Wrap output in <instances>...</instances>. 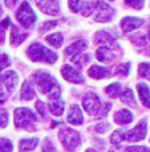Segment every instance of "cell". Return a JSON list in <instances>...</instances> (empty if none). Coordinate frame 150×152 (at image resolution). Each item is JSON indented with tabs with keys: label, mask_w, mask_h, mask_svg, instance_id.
Returning <instances> with one entry per match:
<instances>
[{
	"label": "cell",
	"mask_w": 150,
	"mask_h": 152,
	"mask_svg": "<svg viewBox=\"0 0 150 152\" xmlns=\"http://www.w3.org/2000/svg\"><path fill=\"white\" fill-rule=\"evenodd\" d=\"M33 81L43 95L47 94L49 96V100L60 97V86L57 80L47 71H37L33 75Z\"/></svg>",
	"instance_id": "6da1fadb"
},
{
	"label": "cell",
	"mask_w": 150,
	"mask_h": 152,
	"mask_svg": "<svg viewBox=\"0 0 150 152\" xmlns=\"http://www.w3.org/2000/svg\"><path fill=\"white\" fill-rule=\"evenodd\" d=\"M27 55L32 61H45L48 64H53L57 60V53L45 48L40 43H33L28 47Z\"/></svg>",
	"instance_id": "7a4b0ae2"
},
{
	"label": "cell",
	"mask_w": 150,
	"mask_h": 152,
	"mask_svg": "<svg viewBox=\"0 0 150 152\" xmlns=\"http://www.w3.org/2000/svg\"><path fill=\"white\" fill-rule=\"evenodd\" d=\"M37 120L36 115L29 108H16L15 110V124L17 128H24L27 131H35L33 123Z\"/></svg>",
	"instance_id": "3957f363"
},
{
	"label": "cell",
	"mask_w": 150,
	"mask_h": 152,
	"mask_svg": "<svg viewBox=\"0 0 150 152\" xmlns=\"http://www.w3.org/2000/svg\"><path fill=\"white\" fill-rule=\"evenodd\" d=\"M58 137H60V142L63 143L64 148L68 152L76 151L81 144L80 135L72 128H61L58 132Z\"/></svg>",
	"instance_id": "277c9868"
},
{
	"label": "cell",
	"mask_w": 150,
	"mask_h": 152,
	"mask_svg": "<svg viewBox=\"0 0 150 152\" xmlns=\"http://www.w3.org/2000/svg\"><path fill=\"white\" fill-rule=\"evenodd\" d=\"M16 19L17 21L24 27V28L29 29L33 27L35 21H36V13L32 11L31 5H29L28 1H23L20 4V8L16 12Z\"/></svg>",
	"instance_id": "5b68a950"
},
{
	"label": "cell",
	"mask_w": 150,
	"mask_h": 152,
	"mask_svg": "<svg viewBox=\"0 0 150 152\" xmlns=\"http://www.w3.org/2000/svg\"><path fill=\"white\" fill-rule=\"evenodd\" d=\"M146 132H148V123H146V120H141L133 129L125 132V139L132 143L140 142V140L145 139Z\"/></svg>",
	"instance_id": "8992f818"
},
{
	"label": "cell",
	"mask_w": 150,
	"mask_h": 152,
	"mask_svg": "<svg viewBox=\"0 0 150 152\" xmlns=\"http://www.w3.org/2000/svg\"><path fill=\"white\" fill-rule=\"evenodd\" d=\"M114 10L105 1H98L96 7V21L98 23H106L110 21L114 16Z\"/></svg>",
	"instance_id": "52a82bcc"
},
{
	"label": "cell",
	"mask_w": 150,
	"mask_h": 152,
	"mask_svg": "<svg viewBox=\"0 0 150 152\" xmlns=\"http://www.w3.org/2000/svg\"><path fill=\"white\" fill-rule=\"evenodd\" d=\"M82 107H84V110L87 111L88 113H90V115L97 113L101 108V103H100L98 96L96 94H93V92H88V94L82 97Z\"/></svg>",
	"instance_id": "ba28073f"
},
{
	"label": "cell",
	"mask_w": 150,
	"mask_h": 152,
	"mask_svg": "<svg viewBox=\"0 0 150 152\" xmlns=\"http://www.w3.org/2000/svg\"><path fill=\"white\" fill-rule=\"evenodd\" d=\"M61 75H63V77L65 79V80H68L69 83H76V84L85 83L84 75L80 71H77L76 68H73L72 66H68V64H65V66L61 68Z\"/></svg>",
	"instance_id": "9c48e42d"
},
{
	"label": "cell",
	"mask_w": 150,
	"mask_h": 152,
	"mask_svg": "<svg viewBox=\"0 0 150 152\" xmlns=\"http://www.w3.org/2000/svg\"><path fill=\"white\" fill-rule=\"evenodd\" d=\"M36 5L47 15L56 16L60 13V1L58 0H36Z\"/></svg>",
	"instance_id": "30bf717a"
},
{
	"label": "cell",
	"mask_w": 150,
	"mask_h": 152,
	"mask_svg": "<svg viewBox=\"0 0 150 152\" xmlns=\"http://www.w3.org/2000/svg\"><path fill=\"white\" fill-rule=\"evenodd\" d=\"M1 83L7 92H13L19 84V76L15 71H7L1 75Z\"/></svg>",
	"instance_id": "8fae6325"
},
{
	"label": "cell",
	"mask_w": 150,
	"mask_h": 152,
	"mask_svg": "<svg viewBox=\"0 0 150 152\" xmlns=\"http://www.w3.org/2000/svg\"><path fill=\"white\" fill-rule=\"evenodd\" d=\"M144 24V20L140 18H134V16H128V18H124L121 21V28L124 32H130L134 31V29L140 28Z\"/></svg>",
	"instance_id": "7c38bea8"
},
{
	"label": "cell",
	"mask_w": 150,
	"mask_h": 152,
	"mask_svg": "<svg viewBox=\"0 0 150 152\" xmlns=\"http://www.w3.org/2000/svg\"><path fill=\"white\" fill-rule=\"evenodd\" d=\"M66 120L71 124H74V126H80V124L84 123V118H82L81 110L77 104H73L68 111V116H66Z\"/></svg>",
	"instance_id": "4fadbf2b"
},
{
	"label": "cell",
	"mask_w": 150,
	"mask_h": 152,
	"mask_svg": "<svg viewBox=\"0 0 150 152\" xmlns=\"http://www.w3.org/2000/svg\"><path fill=\"white\" fill-rule=\"evenodd\" d=\"M27 37H28V35H27L25 32H21L17 27L11 24V45H12V47L20 45Z\"/></svg>",
	"instance_id": "5bb4252c"
},
{
	"label": "cell",
	"mask_w": 150,
	"mask_h": 152,
	"mask_svg": "<svg viewBox=\"0 0 150 152\" xmlns=\"http://www.w3.org/2000/svg\"><path fill=\"white\" fill-rule=\"evenodd\" d=\"M88 75L93 79H105V77L112 76L110 71H109L108 68H104V67L97 66V64L92 66L89 69H88Z\"/></svg>",
	"instance_id": "9a60e30c"
},
{
	"label": "cell",
	"mask_w": 150,
	"mask_h": 152,
	"mask_svg": "<svg viewBox=\"0 0 150 152\" xmlns=\"http://www.w3.org/2000/svg\"><path fill=\"white\" fill-rule=\"evenodd\" d=\"M114 121L117 124H121V126L129 124L133 121V113L129 110H118L114 115Z\"/></svg>",
	"instance_id": "2e32d148"
},
{
	"label": "cell",
	"mask_w": 150,
	"mask_h": 152,
	"mask_svg": "<svg viewBox=\"0 0 150 152\" xmlns=\"http://www.w3.org/2000/svg\"><path fill=\"white\" fill-rule=\"evenodd\" d=\"M137 91L140 94V99L146 108H150V88L145 83L137 84Z\"/></svg>",
	"instance_id": "e0dca14e"
},
{
	"label": "cell",
	"mask_w": 150,
	"mask_h": 152,
	"mask_svg": "<svg viewBox=\"0 0 150 152\" xmlns=\"http://www.w3.org/2000/svg\"><path fill=\"white\" fill-rule=\"evenodd\" d=\"M87 47H88V42H85V40H77V42L72 43V44L66 48L65 53L69 55V56L71 55H79V53H81Z\"/></svg>",
	"instance_id": "ac0fdd59"
},
{
	"label": "cell",
	"mask_w": 150,
	"mask_h": 152,
	"mask_svg": "<svg viewBox=\"0 0 150 152\" xmlns=\"http://www.w3.org/2000/svg\"><path fill=\"white\" fill-rule=\"evenodd\" d=\"M94 39H96V40H94L96 44L106 45V47H108V45L110 47V45L114 44V39L108 34V32H105V31L97 32V34H96V36H94Z\"/></svg>",
	"instance_id": "d6986e66"
},
{
	"label": "cell",
	"mask_w": 150,
	"mask_h": 152,
	"mask_svg": "<svg viewBox=\"0 0 150 152\" xmlns=\"http://www.w3.org/2000/svg\"><path fill=\"white\" fill-rule=\"evenodd\" d=\"M64 108H65V105H64V102L61 100V97L49 100V110L55 116H61L63 115Z\"/></svg>",
	"instance_id": "ffe728a7"
},
{
	"label": "cell",
	"mask_w": 150,
	"mask_h": 152,
	"mask_svg": "<svg viewBox=\"0 0 150 152\" xmlns=\"http://www.w3.org/2000/svg\"><path fill=\"white\" fill-rule=\"evenodd\" d=\"M96 56H97V59L100 61H102V63H110V61L114 60V53L112 52L109 48H105V47L97 50Z\"/></svg>",
	"instance_id": "44dd1931"
},
{
	"label": "cell",
	"mask_w": 150,
	"mask_h": 152,
	"mask_svg": "<svg viewBox=\"0 0 150 152\" xmlns=\"http://www.w3.org/2000/svg\"><path fill=\"white\" fill-rule=\"evenodd\" d=\"M35 96H36V94H35V89H33V87L31 86V83H28V81H24L23 87H21V95H20V97L23 100H32Z\"/></svg>",
	"instance_id": "7402d4cb"
},
{
	"label": "cell",
	"mask_w": 150,
	"mask_h": 152,
	"mask_svg": "<svg viewBox=\"0 0 150 152\" xmlns=\"http://www.w3.org/2000/svg\"><path fill=\"white\" fill-rule=\"evenodd\" d=\"M120 97H121V102L124 103V104L132 105V107H134V105H136L134 94H133V91H132L130 88H125V89H124V92H122V94L120 95Z\"/></svg>",
	"instance_id": "603a6c76"
},
{
	"label": "cell",
	"mask_w": 150,
	"mask_h": 152,
	"mask_svg": "<svg viewBox=\"0 0 150 152\" xmlns=\"http://www.w3.org/2000/svg\"><path fill=\"white\" fill-rule=\"evenodd\" d=\"M45 40H47L48 44H50L52 47L55 48H60L61 45H63V42H64V37L61 34H50L48 35L47 37H45Z\"/></svg>",
	"instance_id": "cb8c5ba5"
},
{
	"label": "cell",
	"mask_w": 150,
	"mask_h": 152,
	"mask_svg": "<svg viewBox=\"0 0 150 152\" xmlns=\"http://www.w3.org/2000/svg\"><path fill=\"white\" fill-rule=\"evenodd\" d=\"M39 139H23L20 142V151H33L36 148Z\"/></svg>",
	"instance_id": "d4e9b609"
},
{
	"label": "cell",
	"mask_w": 150,
	"mask_h": 152,
	"mask_svg": "<svg viewBox=\"0 0 150 152\" xmlns=\"http://www.w3.org/2000/svg\"><path fill=\"white\" fill-rule=\"evenodd\" d=\"M96 7H97V3H96V1H88V3H82V5H81V10H80V12H81L84 16H89V15H92V12L96 10Z\"/></svg>",
	"instance_id": "484cf974"
},
{
	"label": "cell",
	"mask_w": 150,
	"mask_h": 152,
	"mask_svg": "<svg viewBox=\"0 0 150 152\" xmlns=\"http://www.w3.org/2000/svg\"><path fill=\"white\" fill-rule=\"evenodd\" d=\"M105 92L109 95L110 97H118L120 92H121V84L120 83H113L110 86H108L105 88Z\"/></svg>",
	"instance_id": "4316f807"
},
{
	"label": "cell",
	"mask_w": 150,
	"mask_h": 152,
	"mask_svg": "<svg viewBox=\"0 0 150 152\" xmlns=\"http://www.w3.org/2000/svg\"><path fill=\"white\" fill-rule=\"evenodd\" d=\"M124 139H125V131L124 129H117V131H114L110 136V142L113 143V144H120Z\"/></svg>",
	"instance_id": "83f0119b"
},
{
	"label": "cell",
	"mask_w": 150,
	"mask_h": 152,
	"mask_svg": "<svg viewBox=\"0 0 150 152\" xmlns=\"http://www.w3.org/2000/svg\"><path fill=\"white\" fill-rule=\"evenodd\" d=\"M13 151V144L9 139L7 137H1L0 139V152H12Z\"/></svg>",
	"instance_id": "f1b7e54d"
},
{
	"label": "cell",
	"mask_w": 150,
	"mask_h": 152,
	"mask_svg": "<svg viewBox=\"0 0 150 152\" xmlns=\"http://www.w3.org/2000/svg\"><path fill=\"white\" fill-rule=\"evenodd\" d=\"M89 55H85V53H79V55H76L73 58V61L77 64L79 67H84L85 63H88L89 61Z\"/></svg>",
	"instance_id": "f546056e"
},
{
	"label": "cell",
	"mask_w": 150,
	"mask_h": 152,
	"mask_svg": "<svg viewBox=\"0 0 150 152\" xmlns=\"http://www.w3.org/2000/svg\"><path fill=\"white\" fill-rule=\"evenodd\" d=\"M130 71V63H124V64H120L118 67L116 68V75L120 76H128Z\"/></svg>",
	"instance_id": "4dcf8cb0"
},
{
	"label": "cell",
	"mask_w": 150,
	"mask_h": 152,
	"mask_svg": "<svg viewBox=\"0 0 150 152\" xmlns=\"http://www.w3.org/2000/svg\"><path fill=\"white\" fill-rule=\"evenodd\" d=\"M8 26H11V20L9 18H5L4 20H3V23L0 24V43H4L5 40V28H7Z\"/></svg>",
	"instance_id": "1f68e13d"
},
{
	"label": "cell",
	"mask_w": 150,
	"mask_h": 152,
	"mask_svg": "<svg viewBox=\"0 0 150 152\" xmlns=\"http://www.w3.org/2000/svg\"><path fill=\"white\" fill-rule=\"evenodd\" d=\"M138 72H140L141 76H144V77H146V79L150 80V64L149 63L140 64V67H138Z\"/></svg>",
	"instance_id": "d6a6232c"
},
{
	"label": "cell",
	"mask_w": 150,
	"mask_h": 152,
	"mask_svg": "<svg viewBox=\"0 0 150 152\" xmlns=\"http://www.w3.org/2000/svg\"><path fill=\"white\" fill-rule=\"evenodd\" d=\"M43 152H56L55 145H53L52 140L49 137H45L44 143H43Z\"/></svg>",
	"instance_id": "836d02e7"
},
{
	"label": "cell",
	"mask_w": 150,
	"mask_h": 152,
	"mask_svg": "<svg viewBox=\"0 0 150 152\" xmlns=\"http://www.w3.org/2000/svg\"><path fill=\"white\" fill-rule=\"evenodd\" d=\"M125 3L134 10H142L145 0H125Z\"/></svg>",
	"instance_id": "e575fe53"
},
{
	"label": "cell",
	"mask_w": 150,
	"mask_h": 152,
	"mask_svg": "<svg viewBox=\"0 0 150 152\" xmlns=\"http://www.w3.org/2000/svg\"><path fill=\"white\" fill-rule=\"evenodd\" d=\"M81 5H82L81 0H69V8H71L72 12H80Z\"/></svg>",
	"instance_id": "d590c367"
},
{
	"label": "cell",
	"mask_w": 150,
	"mask_h": 152,
	"mask_svg": "<svg viewBox=\"0 0 150 152\" xmlns=\"http://www.w3.org/2000/svg\"><path fill=\"white\" fill-rule=\"evenodd\" d=\"M8 124V113L5 110H0V128H5Z\"/></svg>",
	"instance_id": "8d00e7d4"
},
{
	"label": "cell",
	"mask_w": 150,
	"mask_h": 152,
	"mask_svg": "<svg viewBox=\"0 0 150 152\" xmlns=\"http://www.w3.org/2000/svg\"><path fill=\"white\" fill-rule=\"evenodd\" d=\"M56 24H57V21H56V20L45 21V23H43L41 26H40V31H41V32H47V31H49L50 28H53Z\"/></svg>",
	"instance_id": "74e56055"
},
{
	"label": "cell",
	"mask_w": 150,
	"mask_h": 152,
	"mask_svg": "<svg viewBox=\"0 0 150 152\" xmlns=\"http://www.w3.org/2000/svg\"><path fill=\"white\" fill-rule=\"evenodd\" d=\"M110 128V124L109 123H100L96 126V131L100 132V134H105V132H108V129Z\"/></svg>",
	"instance_id": "f35d334b"
},
{
	"label": "cell",
	"mask_w": 150,
	"mask_h": 152,
	"mask_svg": "<svg viewBox=\"0 0 150 152\" xmlns=\"http://www.w3.org/2000/svg\"><path fill=\"white\" fill-rule=\"evenodd\" d=\"M36 110L39 111V113L41 116H47V108H45V105H44V103L43 102H36Z\"/></svg>",
	"instance_id": "ab89813d"
},
{
	"label": "cell",
	"mask_w": 150,
	"mask_h": 152,
	"mask_svg": "<svg viewBox=\"0 0 150 152\" xmlns=\"http://www.w3.org/2000/svg\"><path fill=\"white\" fill-rule=\"evenodd\" d=\"M110 108H112V103H105V104H104V107H102V110L98 112V116H100V118L106 116V115H108V112L110 111Z\"/></svg>",
	"instance_id": "60d3db41"
},
{
	"label": "cell",
	"mask_w": 150,
	"mask_h": 152,
	"mask_svg": "<svg viewBox=\"0 0 150 152\" xmlns=\"http://www.w3.org/2000/svg\"><path fill=\"white\" fill-rule=\"evenodd\" d=\"M126 152H150V148L148 147H129Z\"/></svg>",
	"instance_id": "b9f144b4"
},
{
	"label": "cell",
	"mask_w": 150,
	"mask_h": 152,
	"mask_svg": "<svg viewBox=\"0 0 150 152\" xmlns=\"http://www.w3.org/2000/svg\"><path fill=\"white\" fill-rule=\"evenodd\" d=\"M5 4H7V7H13L16 3V0H4Z\"/></svg>",
	"instance_id": "7bdbcfd3"
},
{
	"label": "cell",
	"mask_w": 150,
	"mask_h": 152,
	"mask_svg": "<svg viewBox=\"0 0 150 152\" xmlns=\"http://www.w3.org/2000/svg\"><path fill=\"white\" fill-rule=\"evenodd\" d=\"M58 126V123H57V121H53V123H52V126H50V127H52V128H55V127H57Z\"/></svg>",
	"instance_id": "ee69618b"
},
{
	"label": "cell",
	"mask_w": 150,
	"mask_h": 152,
	"mask_svg": "<svg viewBox=\"0 0 150 152\" xmlns=\"http://www.w3.org/2000/svg\"><path fill=\"white\" fill-rule=\"evenodd\" d=\"M1 12H3V8H1V4H0V15H1Z\"/></svg>",
	"instance_id": "f6af8a7d"
},
{
	"label": "cell",
	"mask_w": 150,
	"mask_h": 152,
	"mask_svg": "<svg viewBox=\"0 0 150 152\" xmlns=\"http://www.w3.org/2000/svg\"><path fill=\"white\" fill-rule=\"evenodd\" d=\"M149 40H150V29H149Z\"/></svg>",
	"instance_id": "bcb514c9"
},
{
	"label": "cell",
	"mask_w": 150,
	"mask_h": 152,
	"mask_svg": "<svg viewBox=\"0 0 150 152\" xmlns=\"http://www.w3.org/2000/svg\"><path fill=\"white\" fill-rule=\"evenodd\" d=\"M0 104H1V102H0Z\"/></svg>",
	"instance_id": "7dc6e473"
},
{
	"label": "cell",
	"mask_w": 150,
	"mask_h": 152,
	"mask_svg": "<svg viewBox=\"0 0 150 152\" xmlns=\"http://www.w3.org/2000/svg\"><path fill=\"white\" fill-rule=\"evenodd\" d=\"M110 1H113V0H110Z\"/></svg>",
	"instance_id": "c3c4849f"
}]
</instances>
